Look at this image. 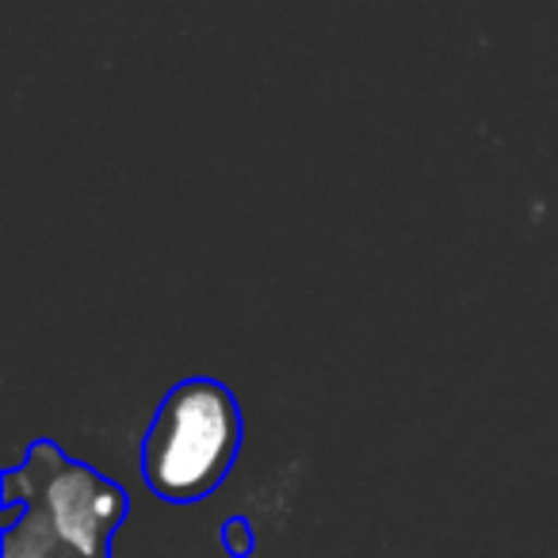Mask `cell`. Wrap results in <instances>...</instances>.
<instances>
[{"instance_id":"3","label":"cell","mask_w":558,"mask_h":558,"mask_svg":"<svg viewBox=\"0 0 558 558\" xmlns=\"http://www.w3.org/2000/svg\"><path fill=\"white\" fill-rule=\"evenodd\" d=\"M222 550L226 558H248L256 550V532L248 517H226L222 524Z\"/></svg>"},{"instance_id":"1","label":"cell","mask_w":558,"mask_h":558,"mask_svg":"<svg viewBox=\"0 0 558 558\" xmlns=\"http://www.w3.org/2000/svg\"><path fill=\"white\" fill-rule=\"evenodd\" d=\"M4 558H111L131 497L96 466L35 440L24 463L0 474Z\"/></svg>"},{"instance_id":"2","label":"cell","mask_w":558,"mask_h":558,"mask_svg":"<svg viewBox=\"0 0 558 558\" xmlns=\"http://www.w3.org/2000/svg\"><path fill=\"white\" fill-rule=\"evenodd\" d=\"M241 451V410L230 387L207 375L180 379L161 398L142 440V482L169 505L210 497Z\"/></svg>"}]
</instances>
